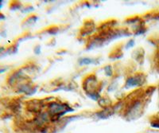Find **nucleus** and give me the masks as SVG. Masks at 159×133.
I'll return each instance as SVG.
<instances>
[{"mask_svg": "<svg viewBox=\"0 0 159 133\" xmlns=\"http://www.w3.org/2000/svg\"><path fill=\"white\" fill-rule=\"evenodd\" d=\"M91 63H92V60L90 58H83L80 61V65H81V66H83V65H89L91 64Z\"/></svg>", "mask_w": 159, "mask_h": 133, "instance_id": "3", "label": "nucleus"}, {"mask_svg": "<svg viewBox=\"0 0 159 133\" xmlns=\"http://www.w3.org/2000/svg\"><path fill=\"white\" fill-rule=\"evenodd\" d=\"M150 125H151L152 128L159 129V117H155V118H154V120H151Z\"/></svg>", "mask_w": 159, "mask_h": 133, "instance_id": "2", "label": "nucleus"}, {"mask_svg": "<svg viewBox=\"0 0 159 133\" xmlns=\"http://www.w3.org/2000/svg\"><path fill=\"white\" fill-rule=\"evenodd\" d=\"M3 50H4V48L3 47H0V53H2V52H3Z\"/></svg>", "mask_w": 159, "mask_h": 133, "instance_id": "4", "label": "nucleus"}, {"mask_svg": "<svg viewBox=\"0 0 159 133\" xmlns=\"http://www.w3.org/2000/svg\"><path fill=\"white\" fill-rule=\"evenodd\" d=\"M0 6H1V1H0Z\"/></svg>", "mask_w": 159, "mask_h": 133, "instance_id": "5", "label": "nucleus"}, {"mask_svg": "<svg viewBox=\"0 0 159 133\" xmlns=\"http://www.w3.org/2000/svg\"><path fill=\"white\" fill-rule=\"evenodd\" d=\"M141 83H143L141 78H139V77H131V78H129L127 80V87H131V86L139 85Z\"/></svg>", "mask_w": 159, "mask_h": 133, "instance_id": "1", "label": "nucleus"}]
</instances>
